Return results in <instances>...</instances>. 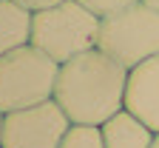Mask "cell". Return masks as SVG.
Instances as JSON below:
<instances>
[{"instance_id": "6", "label": "cell", "mask_w": 159, "mask_h": 148, "mask_svg": "<svg viewBox=\"0 0 159 148\" xmlns=\"http://www.w3.org/2000/svg\"><path fill=\"white\" fill-rule=\"evenodd\" d=\"M125 108L159 134V54L128 71Z\"/></svg>"}, {"instance_id": "14", "label": "cell", "mask_w": 159, "mask_h": 148, "mask_svg": "<svg viewBox=\"0 0 159 148\" xmlns=\"http://www.w3.org/2000/svg\"><path fill=\"white\" fill-rule=\"evenodd\" d=\"M0 131H3V111H0Z\"/></svg>"}, {"instance_id": "11", "label": "cell", "mask_w": 159, "mask_h": 148, "mask_svg": "<svg viewBox=\"0 0 159 148\" xmlns=\"http://www.w3.org/2000/svg\"><path fill=\"white\" fill-rule=\"evenodd\" d=\"M23 9L29 12H43V9H51V6H60V3H66V0H17Z\"/></svg>"}, {"instance_id": "10", "label": "cell", "mask_w": 159, "mask_h": 148, "mask_svg": "<svg viewBox=\"0 0 159 148\" xmlns=\"http://www.w3.org/2000/svg\"><path fill=\"white\" fill-rule=\"evenodd\" d=\"M85 9H91L97 17H108V14H116V12H122L134 3H139V0H80Z\"/></svg>"}, {"instance_id": "1", "label": "cell", "mask_w": 159, "mask_h": 148, "mask_svg": "<svg viewBox=\"0 0 159 148\" xmlns=\"http://www.w3.org/2000/svg\"><path fill=\"white\" fill-rule=\"evenodd\" d=\"M125 91L128 69L102 49H91L60 66L54 100L74 125H105L125 108Z\"/></svg>"}, {"instance_id": "7", "label": "cell", "mask_w": 159, "mask_h": 148, "mask_svg": "<svg viewBox=\"0 0 159 148\" xmlns=\"http://www.w3.org/2000/svg\"><path fill=\"white\" fill-rule=\"evenodd\" d=\"M102 128V140L105 148H151L153 145V131L139 120L136 114H131L128 108H122L119 114H114Z\"/></svg>"}, {"instance_id": "2", "label": "cell", "mask_w": 159, "mask_h": 148, "mask_svg": "<svg viewBox=\"0 0 159 148\" xmlns=\"http://www.w3.org/2000/svg\"><path fill=\"white\" fill-rule=\"evenodd\" d=\"M99 29H102V17H97L80 0H66L60 6L34 12L31 46H37L63 66L99 46Z\"/></svg>"}, {"instance_id": "12", "label": "cell", "mask_w": 159, "mask_h": 148, "mask_svg": "<svg viewBox=\"0 0 159 148\" xmlns=\"http://www.w3.org/2000/svg\"><path fill=\"white\" fill-rule=\"evenodd\" d=\"M148 6H153V9H159V0H145Z\"/></svg>"}, {"instance_id": "13", "label": "cell", "mask_w": 159, "mask_h": 148, "mask_svg": "<svg viewBox=\"0 0 159 148\" xmlns=\"http://www.w3.org/2000/svg\"><path fill=\"white\" fill-rule=\"evenodd\" d=\"M151 148H159V134L153 137V145H151Z\"/></svg>"}, {"instance_id": "8", "label": "cell", "mask_w": 159, "mask_h": 148, "mask_svg": "<svg viewBox=\"0 0 159 148\" xmlns=\"http://www.w3.org/2000/svg\"><path fill=\"white\" fill-rule=\"evenodd\" d=\"M34 12L23 9L17 0H0V57L31 43Z\"/></svg>"}, {"instance_id": "3", "label": "cell", "mask_w": 159, "mask_h": 148, "mask_svg": "<svg viewBox=\"0 0 159 148\" xmlns=\"http://www.w3.org/2000/svg\"><path fill=\"white\" fill-rule=\"evenodd\" d=\"M60 63L37 46H20L0 57V111H20L54 100Z\"/></svg>"}, {"instance_id": "5", "label": "cell", "mask_w": 159, "mask_h": 148, "mask_svg": "<svg viewBox=\"0 0 159 148\" xmlns=\"http://www.w3.org/2000/svg\"><path fill=\"white\" fill-rule=\"evenodd\" d=\"M68 128V114L57 105V100H46L40 105L3 114L0 148H60Z\"/></svg>"}, {"instance_id": "4", "label": "cell", "mask_w": 159, "mask_h": 148, "mask_svg": "<svg viewBox=\"0 0 159 148\" xmlns=\"http://www.w3.org/2000/svg\"><path fill=\"white\" fill-rule=\"evenodd\" d=\"M108 57L131 71L139 63L159 54V9L148 6L145 0L102 17L99 46Z\"/></svg>"}, {"instance_id": "9", "label": "cell", "mask_w": 159, "mask_h": 148, "mask_svg": "<svg viewBox=\"0 0 159 148\" xmlns=\"http://www.w3.org/2000/svg\"><path fill=\"white\" fill-rule=\"evenodd\" d=\"M60 148H105L102 140V128L99 125H74L66 131Z\"/></svg>"}]
</instances>
